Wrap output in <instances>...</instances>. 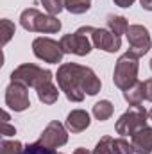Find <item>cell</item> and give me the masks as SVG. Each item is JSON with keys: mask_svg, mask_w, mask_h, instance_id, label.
Here are the masks:
<instances>
[{"mask_svg": "<svg viewBox=\"0 0 152 154\" xmlns=\"http://www.w3.org/2000/svg\"><path fill=\"white\" fill-rule=\"evenodd\" d=\"M125 36H127L129 47H131L129 50L132 54H136L138 57L145 56L150 50L152 41H150V34H149L147 27H143V25H129Z\"/></svg>", "mask_w": 152, "mask_h": 154, "instance_id": "9c48e42d", "label": "cell"}, {"mask_svg": "<svg viewBox=\"0 0 152 154\" xmlns=\"http://www.w3.org/2000/svg\"><path fill=\"white\" fill-rule=\"evenodd\" d=\"M32 52L38 59L45 61V63H52V65L61 63V59L65 56L61 43L50 38H36L32 41Z\"/></svg>", "mask_w": 152, "mask_h": 154, "instance_id": "52a82bcc", "label": "cell"}, {"mask_svg": "<svg viewBox=\"0 0 152 154\" xmlns=\"http://www.w3.org/2000/svg\"><path fill=\"white\" fill-rule=\"evenodd\" d=\"M36 91H38V99L43 102V104H54V102L57 100V97H59L57 86H56L52 81L41 84L39 88H36Z\"/></svg>", "mask_w": 152, "mask_h": 154, "instance_id": "5bb4252c", "label": "cell"}, {"mask_svg": "<svg viewBox=\"0 0 152 154\" xmlns=\"http://www.w3.org/2000/svg\"><path fill=\"white\" fill-rule=\"evenodd\" d=\"M123 99L129 102V106H140L143 102V82L136 81L131 88L123 90Z\"/></svg>", "mask_w": 152, "mask_h": 154, "instance_id": "9a60e30c", "label": "cell"}, {"mask_svg": "<svg viewBox=\"0 0 152 154\" xmlns=\"http://www.w3.org/2000/svg\"><path fill=\"white\" fill-rule=\"evenodd\" d=\"M57 84L61 91H65L66 99L72 102H81L84 95H97L102 88L100 79L90 66H82L77 63H65L57 68Z\"/></svg>", "mask_w": 152, "mask_h": 154, "instance_id": "6da1fadb", "label": "cell"}, {"mask_svg": "<svg viewBox=\"0 0 152 154\" xmlns=\"http://www.w3.org/2000/svg\"><path fill=\"white\" fill-rule=\"evenodd\" d=\"M90 125V115L84 109H74L66 116V127L72 133H82Z\"/></svg>", "mask_w": 152, "mask_h": 154, "instance_id": "4fadbf2b", "label": "cell"}, {"mask_svg": "<svg viewBox=\"0 0 152 154\" xmlns=\"http://www.w3.org/2000/svg\"><path fill=\"white\" fill-rule=\"evenodd\" d=\"M113 140L111 136H102L100 140H99V143L95 145V149H93V154H114L113 151Z\"/></svg>", "mask_w": 152, "mask_h": 154, "instance_id": "ffe728a7", "label": "cell"}, {"mask_svg": "<svg viewBox=\"0 0 152 154\" xmlns=\"http://www.w3.org/2000/svg\"><path fill=\"white\" fill-rule=\"evenodd\" d=\"M20 23L25 31L29 32H45V34H54L61 31V22L52 16V14H43L38 9L29 7L20 14Z\"/></svg>", "mask_w": 152, "mask_h": 154, "instance_id": "7a4b0ae2", "label": "cell"}, {"mask_svg": "<svg viewBox=\"0 0 152 154\" xmlns=\"http://www.w3.org/2000/svg\"><path fill=\"white\" fill-rule=\"evenodd\" d=\"M2 134L4 136H13V134H16V129L13 125H9L7 122H2Z\"/></svg>", "mask_w": 152, "mask_h": 154, "instance_id": "484cf974", "label": "cell"}, {"mask_svg": "<svg viewBox=\"0 0 152 154\" xmlns=\"http://www.w3.org/2000/svg\"><path fill=\"white\" fill-rule=\"evenodd\" d=\"M23 152V145L18 140H2L0 143V154H22Z\"/></svg>", "mask_w": 152, "mask_h": 154, "instance_id": "d6986e66", "label": "cell"}, {"mask_svg": "<svg viewBox=\"0 0 152 154\" xmlns=\"http://www.w3.org/2000/svg\"><path fill=\"white\" fill-rule=\"evenodd\" d=\"M113 151H114V154H136L132 143H129V142L123 140V138L113 140Z\"/></svg>", "mask_w": 152, "mask_h": 154, "instance_id": "44dd1931", "label": "cell"}, {"mask_svg": "<svg viewBox=\"0 0 152 154\" xmlns=\"http://www.w3.org/2000/svg\"><path fill=\"white\" fill-rule=\"evenodd\" d=\"M38 142L41 145L48 147V149H57V147H61V145H65L68 142V133H66V129H65V125L61 122L52 120L43 129V133H41Z\"/></svg>", "mask_w": 152, "mask_h": 154, "instance_id": "30bf717a", "label": "cell"}, {"mask_svg": "<svg viewBox=\"0 0 152 154\" xmlns=\"http://www.w3.org/2000/svg\"><path fill=\"white\" fill-rule=\"evenodd\" d=\"M143 100L152 102V79L143 81Z\"/></svg>", "mask_w": 152, "mask_h": 154, "instance_id": "d4e9b609", "label": "cell"}, {"mask_svg": "<svg viewBox=\"0 0 152 154\" xmlns=\"http://www.w3.org/2000/svg\"><path fill=\"white\" fill-rule=\"evenodd\" d=\"M150 70H152V59H150Z\"/></svg>", "mask_w": 152, "mask_h": 154, "instance_id": "1f68e13d", "label": "cell"}, {"mask_svg": "<svg viewBox=\"0 0 152 154\" xmlns=\"http://www.w3.org/2000/svg\"><path fill=\"white\" fill-rule=\"evenodd\" d=\"M147 109L140 106H129V109L116 120V133L122 136H132L136 131L147 125Z\"/></svg>", "mask_w": 152, "mask_h": 154, "instance_id": "5b68a950", "label": "cell"}, {"mask_svg": "<svg viewBox=\"0 0 152 154\" xmlns=\"http://www.w3.org/2000/svg\"><path fill=\"white\" fill-rule=\"evenodd\" d=\"M132 147L136 154H152V127L145 125L140 131H136L132 136Z\"/></svg>", "mask_w": 152, "mask_h": 154, "instance_id": "7c38bea8", "label": "cell"}, {"mask_svg": "<svg viewBox=\"0 0 152 154\" xmlns=\"http://www.w3.org/2000/svg\"><path fill=\"white\" fill-rule=\"evenodd\" d=\"M113 2L118 5V7H131L136 0H113Z\"/></svg>", "mask_w": 152, "mask_h": 154, "instance_id": "4316f807", "label": "cell"}, {"mask_svg": "<svg viewBox=\"0 0 152 154\" xmlns=\"http://www.w3.org/2000/svg\"><path fill=\"white\" fill-rule=\"evenodd\" d=\"M74 154H91L88 149H84V147H77L75 151H74Z\"/></svg>", "mask_w": 152, "mask_h": 154, "instance_id": "f1b7e54d", "label": "cell"}, {"mask_svg": "<svg viewBox=\"0 0 152 154\" xmlns=\"http://www.w3.org/2000/svg\"><path fill=\"white\" fill-rule=\"evenodd\" d=\"M63 2H65V9L70 11L72 14H82L91 7V0H63Z\"/></svg>", "mask_w": 152, "mask_h": 154, "instance_id": "ac0fdd59", "label": "cell"}, {"mask_svg": "<svg viewBox=\"0 0 152 154\" xmlns=\"http://www.w3.org/2000/svg\"><path fill=\"white\" fill-rule=\"evenodd\" d=\"M11 81H18L25 84L27 88H39L41 84L52 81V72L41 68L38 65H32V63H23L16 70H13Z\"/></svg>", "mask_w": 152, "mask_h": 154, "instance_id": "277c9868", "label": "cell"}, {"mask_svg": "<svg viewBox=\"0 0 152 154\" xmlns=\"http://www.w3.org/2000/svg\"><path fill=\"white\" fill-rule=\"evenodd\" d=\"M140 4H141V7H143V9L152 11V0H140Z\"/></svg>", "mask_w": 152, "mask_h": 154, "instance_id": "83f0119b", "label": "cell"}, {"mask_svg": "<svg viewBox=\"0 0 152 154\" xmlns=\"http://www.w3.org/2000/svg\"><path fill=\"white\" fill-rule=\"evenodd\" d=\"M113 111H114V108L109 100H100V102H97V104L93 106V115H95L97 120H100V122L111 118Z\"/></svg>", "mask_w": 152, "mask_h": 154, "instance_id": "e0dca14e", "label": "cell"}, {"mask_svg": "<svg viewBox=\"0 0 152 154\" xmlns=\"http://www.w3.org/2000/svg\"><path fill=\"white\" fill-rule=\"evenodd\" d=\"M149 116H150V118H152V109H150V111H149Z\"/></svg>", "mask_w": 152, "mask_h": 154, "instance_id": "4dcf8cb0", "label": "cell"}, {"mask_svg": "<svg viewBox=\"0 0 152 154\" xmlns=\"http://www.w3.org/2000/svg\"><path fill=\"white\" fill-rule=\"evenodd\" d=\"M91 41L99 50L109 52L113 54L122 47V39L120 36H116L114 32H111L109 29H93L91 32Z\"/></svg>", "mask_w": 152, "mask_h": 154, "instance_id": "8fae6325", "label": "cell"}, {"mask_svg": "<svg viewBox=\"0 0 152 154\" xmlns=\"http://www.w3.org/2000/svg\"><path fill=\"white\" fill-rule=\"evenodd\" d=\"M41 4H43V7L47 9V13L52 14V16L59 14V13L65 9V2H63V0H41Z\"/></svg>", "mask_w": 152, "mask_h": 154, "instance_id": "603a6c76", "label": "cell"}, {"mask_svg": "<svg viewBox=\"0 0 152 154\" xmlns=\"http://www.w3.org/2000/svg\"><path fill=\"white\" fill-rule=\"evenodd\" d=\"M5 106L16 113L25 111L31 106L29 100V88L18 81H11V84L5 88Z\"/></svg>", "mask_w": 152, "mask_h": 154, "instance_id": "ba28073f", "label": "cell"}, {"mask_svg": "<svg viewBox=\"0 0 152 154\" xmlns=\"http://www.w3.org/2000/svg\"><path fill=\"white\" fill-rule=\"evenodd\" d=\"M22 154H57L54 149H48V147H45V145H41L39 142H34V143H31V145H27L25 149H23V152Z\"/></svg>", "mask_w": 152, "mask_h": 154, "instance_id": "cb8c5ba5", "label": "cell"}, {"mask_svg": "<svg viewBox=\"0 0 152 154\" xmlns=\"http://www.w3.org/2000/svg\"><path fill=\"white\" fill-rule=\"evenodd\" d=\"M93 29L95 27L86 25V27L77 29L74 34L72 32L70 34H65L63 38L59 39L63 52L65 54H75V56H88L91 52V43H90V39L86 38V34L88 32H93Z\"/></svg>", "mask_w": 152, "mask_h": 154, "instance_id": "8992f818", "label": "cell"}, {"mask_svg": "<svg viewBox=\"0 0 152 154\" xmlns=\"http://www.w3.org/2000/svg\"><path fill=\"white\" fill-rule=\"evenodd\" d=\"M2 118H4L2 122H7V120H9V113H7V111H4V113H2Z\"/></svg>", "mask_w": 152, "mask_h": 154, "instance_id": "f546056e", "label": "cell"}, {"mask_svg": "<svg viewBox=\"0 0 152 154\" xmlns=\"http://www.w3.org/2000/svg\"><path fill=\"white\" fill-rule=\"evenodd\" d=\"M108 29L114 32L116 36H122V34H125L127 32V29H129V23H127V20L123 18V16H114V14H109L108 16Z\"/></svg>", "mask_w": 152, "mask_h": 154, "instance_id": "2e32d148", "label": "cell"}, {"mask_svg": "<svg viewBox=\"0 0 152 154\" xmlns=\"http://www.w3.org/2000/svg\"><path fill=\"white\" fill-rule=\"evenodd\" d=\"M138 61H140V57L136 54H132L131 50L118 57V61L114 65V72H113V82L116 88L127 90L138 81L136 79L138 77V68H140Z\"/></svg>", "mask_w": 152, "mask_h": 154, "instance_id": "3957f363", "label": "cell"}, {"mask_svg": "<svg viewBox=\"0 0 152 154\" xmlns=\"http://www.w3.org/2000/svg\"><path fill=\"white\" fill-rule=\"evenodd\" d=\"M0 25H2V45H7L9 39L13 38L16 27H14V23H13L11 20H7V18H4V20L0 22Z\"/></svg>", "mask_w": 152, "mask_h": 154, "instance_id": "7402d4cb", "label": "cell"}]
</instances>
